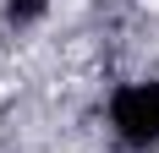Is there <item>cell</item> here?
<instances>
[{
	"mask_svg": "<svg viewBox=\"0 0 159 153\" xmlns=\"http://www.w3.org/2000/svg\"><path fill=\"white\" fill-rule=\"evenodd\" d=\"M143 6H159V0H143Z\"/></svg>",
	"mask_w": 159,
	"mask_h": 153,
	"instance_id": "cell-1",
	"label": "cell"
}]
</instances>
